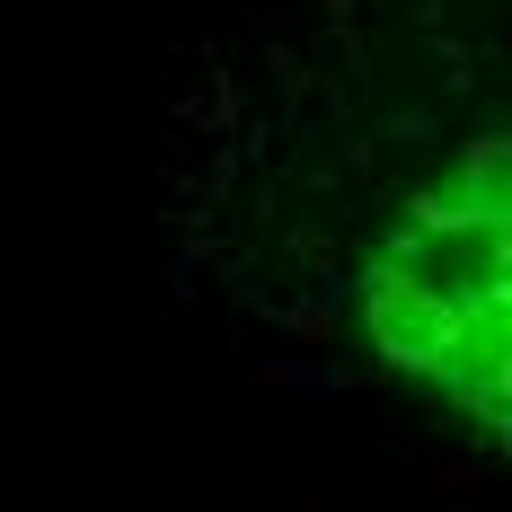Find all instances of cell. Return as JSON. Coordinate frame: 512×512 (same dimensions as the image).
<instances>
[{
  "label": "cell",
  "instance_id": "cell-1",
  "mask_svg": "<svg viewBox=\"0 0 512 512\" xmlns=\"http://www.w3.org/2000/svg\"><path fill=\"white\" fill-rule=\"evenodd\" d=\"M362 345L460 433L512 415V168L504 133H460L389 204L362 256Z\"/></svg>",
  "mask_w": 512,
  "mask_h": 512
}]
</instances>
